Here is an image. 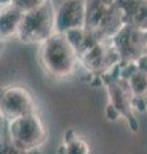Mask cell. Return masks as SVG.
Masks as SVG:
<instances>
[{
  "mask_svg": "<svg viewBox=\"0 0 147 154\" xmlns=\"http://www.w3.org/2000/svg\"><path fill=\"white\" fill-rule=\"evenodd\" d=\"M40 62L42 68L54 79H67L79 67L77 51L67 36L55 32L40 45Z\"/></svg>",
  "mask_w": 147,
  "mask_h": 154,
  "instance_id": "cell-2",
  "label": "cell"
},
{
  "mask_svg": "<svg viewBox=\"0 0 147 154\" xmlns=\"http://www.w3.org/2000/svg\"><path fill=\"white\" fill-rule=\"evenodd\" d=\"M84 28L100 40H109L124 26L116 0H83Z\"/></svg>",
  "mask_w": 147,
  "mask_h": 154,
  "instance_id": "cell-3",
  "label": "cell"
},
{
  "mask_svg": "<svg viewBox=\"0 0 147 154\" xmlns=\"http://www.w3.org/2000/svg\"><path fill=\"white\" fill-rule=\"evenodd\" d=\"M143 103H145V109H146V112H147V98L145 99V102H143Z\"/></svg>",
  "mask_w": 147,
  "mask_h": 154,
  "instance_id": "cell-18",
  "label": "cell"
},
{
  "mask_svg": "<svg viewBox=\"0 0 147 154\" xmlns=\"http://www.w3.org/2000/svg\"><path fill=\"white\" fill-rule=\"evenodd\" d=\"M8 131V121L4 118V116L0 113V141L4 139Z\"/></svg>",
  "mask_w": 147,
  "mask_h": 154,
  "instance_id": "cell-16",
  "label": "cell"
},
{
  "mask_svg": "<svg viewBox=\"0 0 147 154\" xmlns=\"http://www.w3.org/2000/svg\"><path fill=\"white\" fill-rule=\"evenodd\" d=\"M23 14L13 4L0 8V41H8L18 36Z\"/></svg>",
  "mask_w": 147,
  "mask_h": 154,
  "instance_id": "cell-12",
  "label": "cell"
},
{
  "mask_svg": "<svg viewBox=\"0 0 147 154\" xmlns=\"http://www.w3.org/2000/svg\"><path fill=\"white\" fill-rule=\"evenodd\" d=\"M77 55L79 66L95 80L98 79V81L104 73L116 64H120L119 55L114 49L111 38L100 40L88 31L82 45L77 49Z\"/></svg>",
  "mask_w": 147,
  "mask_h": 154,
  "instance_id": "cell-4",
  "label": "cell"
},
{
  "mask_svg": "<svg viewBox=\"0 0 147 154\" xmlns=\"http://www.w3.org/2000/svg\"><path fill=\"white\" fill-rule=\"evenodd\" d=\"M0 113L8 122L39 113L36 100L30 90L21 85L0 86Z\"/></svg>",
  "mask_w": 147,
  "mask_h": 154,
  "instance_id": "cell-7",
  "label": "cell"
},
{
  "mask_svg": "<svg viewBox=\"0 0 147 154\" xmlns=\"http://www.w3.org/2000/svg\"><path fill=\"white\" fill-rule=\"evenodd\" d=\"M13 0H0V8L3 7H7V5H10Z\"/></svg>",
  "mask_w": 147,
  "mask_h": 154,
  "instance_id": "cell-17",
  "label": "cell"
},
{
  "mask_svg": "<svg viewBox=\"0 0 147 154\" xmlns=\"http://www.w3.org/2000/svg\"><path fill=\"white\" fill-rule=\"evenodd\" d=\"M0 154H41L40 150H35V152H26L22 149L17 148L14 144L10 141L8 134L4 136V139L0 141Z\"/></svg>",
  "mask_w": 147,
  "mask_h": 154,
  "instance_id": "cell-14",
  "label": "cell"
},
{
  "mask_svg": "<svg viewBox=\"0 0 147 154\" xmlns=\"http://www.w3.org/2000/svg\"><path fill=\"white\" fill-rule=\"evenodd\" d=\"M84 27L83 0H64L55 9V31L65 35L67 32Z\"/></svg>",
  "mask_w": 147,
  "mask_h": 154,
  "instance_id": "cell-10",
  "label": "cell"
},
{
  "mask_svg": "<svg viewBox=\"0 0 147 154\" xmlns=\"http://www.w3.org/2000/svg\"><path fill=\"white\" fill-rule=\"evenodd\" d=\"M111 42L122 66L134 63L147 55V31L145 30L124 25L111 37Z\"/></svg>",
  "mask_w": 147,
  "mask_h": 154,
  "instance_id": "cell-8",
  "label": "cell"
},
{
  "mask_svg": "<svg viewBox=\"0 0 147 154\" xmlns=\"http://www.w3.org/2000/svg\"><path fill=\"white\" fill-rule=\"evenodd\" d=\"M7 134L14 145L26 152L40 150L47 141V130L39 113L8 122Z\"/></svg>",
  "mask_w": 147,
  "mask_h": 154,
  "instance_id": "cell-6",
  "label": "cell"
},
{
  "mask_svg": "<svg viewBox=\"0 0 147 154\" xmlns=\"http://www.w3.org/2000/svg\"><path fill=\"white\" fill-rule=\"evenodd\" d=\"M58 154H90V145L83 137L75 134L73 128H69L64 132Z\"/></svg>",
  "mask_w": 147,
  "mask_h": 154,
  "instance_id": "cell-13",
  "label": "cell"
},
{
  "mask_svg": "<svg viewBox=\"0 0 147 154\" xmlns=\"http://www.w3.org/2000/svg\"><path fill=\"white\" fill-rule=\"evenodd\" d=\"M55 9L53 0L46 2L34 11L23 14L17 38L25 44L41 45L55 31Z\"/></svg>",
  "mask_w": 147,
  "mask_h": 154,
  "instance_id": "cell-5",
  "label": "cell"
},
{
  "mask_svg": "<svg viewBox=\"0 0 147 154\" xmlns=\"http://www.w3.org/2000/svg\"><path fill=\"white\" fill-rule=\"evenodd\" d=\"M120 72L122 76L128 81V85L134 96V109L146 112L143 102L147 98V55L142 57L134 63L122 66Z\"/></svg>",
  "mask_w": 147,
  "mask_h": 154,
  "instance_id": "cell-9",
  "label": "cell"
},
{
  "mask_svg": "<svg viewBox=\"0 0 147 154\" xmlns=\"http://www.w3.org/2000/svg\"><path fill=\"white\" fill-rule=\"evenodd\" d=\"M46 2V0H13L12 4L16 5L18 9H21L23 13L34 11V9L39 8Z\"/></svg>",
  "mask_w": 147,
  "mask_h": 154,
  "instance_id": "cell-15",
  "label": "cell"
},
{
  "mask_svg": "<svg viewBox=\"0 0 147 154\" xmlns=\"http://www.w3.org/2000/svg\"><path fill=\"white\" fill-rule=\"evenodd\" d=\"M122 66L116 64L100 77L101 85L105 86L109 103L106 107V117L110 121L124 118L131 131L137 132L140 128L138 119L134 114V96L128 85V81L122 76Z\"/></svg>",
  "mask_w": 147,
  "mask_h": 154,
  "instance_id": "cell-1",
  "label": "cell"
},
{
  "mask_svg": "<svg viewBox=\"0 0 147 154\" xmlns=\"http://www.w3.org/2000/svg\"><path fill=\"white\" fill-rule=\"evenodd\" d=\"M124 25L147 31V0H116Z\"/></svg>",
  "mask_w": 147,
  "mask_h": 154,
  "instance_id": "cell-11",
  "label": "cell"
}]
</instances>
